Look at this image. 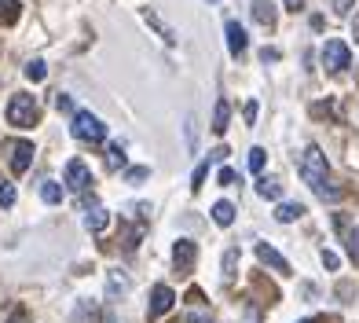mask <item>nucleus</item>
Wrapping results in <instances>:
<instances>
[{"mask_svg": "<svg viewBox=\"0 0 359 323\" xmlns=\"http://www.w3.org/2000/svg\"><path fill=\"white\" fill-rule=\"evenodd\" d=\"M301 176H304V184L316 191L319 199H337L341 191H337V184H330V166H326V154L316 147H304V154H301Z\"/></svg>", "mask_w": 359, "mask_h": 323, "instance_id": "1", "label": "nucleus"}, {"mask_svg": "<svg viewBox=\"0 0 359 323\" xmlns=\"http://www.w3.org/2000/svg\"><path fill=\"white\" fill-rule=\"evenodd\" d=\"M8 121L19 125V128H34L41 121V110L34 103V95H29V92H15L8 100Z\"/></svg>", "mask_w": 359, "mask_h": 323, "instance_id": "2", "label": "nucleus"}, {"mask_svg": "<svg viewBox=\"0 0 359 323\" xmlns=\"http://www.w3.org/2000/svg\"><path fill=\"white\" fill-rule=\"evenodd\" d=\"M70 128H74V136H77L81 143H103V140H107V125L95 118L92 110H77L74 121H70Z\"/></svg>", "mask_w": 359, "mask_h": 323, "instance_id": "3", "label": "nucleus"}, {"mask_svg": "<svg viewBox=\"0 0 359 323\" xmlns=\"http://www.w3.org/2000/svg\"><path fill=\"white\" fill-rule=\"evenodd\" d=\"M348 62H352V52H348L345 41H326L323 44V67L330 70V74L348 70Z\"/></svg>", "mask_w": 359, "mask_h": 323, "instance_id": "4", "label": "nucleus"}, {"mask_svg": "<svg viewBox=\"0 0 359 323\" xmlns=\"http://www.w3.org/2000/svg\"><path fill=\"white\" fill-rule=\"evenodd\" d=\"M92 184V173H88V166L81 158H70L67 162V187L70 191H85Z\"/></svg>", "mask_w": 359, "mask_h": 323, "instance_id": "5", "label": "nucleus"}, {"mask_svg": "<svg viewBox=\"0 0 359 323\" xmlns=\"http://www.w3.org/2000/svg\"><path fill=\"white\" fill-rule=\"evenodd\" d=\"M257 257H260V265H268V268H275L279 276H290V261L279 253V250H271L268 242H257Z\"/></svg>", "mask_w": 359, "mask_h": 323, "instance_id": "6", "label": "nucleus"}, {"mask_svg": "<svg viewBox=\"0 0 359 323\" xmlns=\"http://www.w3.org/2000/svg\"><path fill=\"white\" fill-rule=\"evenodd\" d=\"M176 305V294L165 286V283H158L154 286V294H151V319H158V316H165L169 309Z\"/></svg>", "mask_w": 359, "mask_h": 323, "instance_id": "7", "label": "nucleus"}, {"mask_svg": "<svg viewBox=\"0 0 359 323\" xmlns=\"http://www.w3.org/2000/svg\"><path fill=\"white\" fill-rule=\"evenodd\" d=\"M8 151H11V169H15V173H26V169H29V162H34V143L15 140Z\"/></svg>", "mask_w": 359, "mask_h": 323, "instance_id": "8", "label": "nucleus"}, {"mask_svg": "<svg viewBox=\"0 0 359 323\" xmlns=\"http://www.w3.org/2000/svg\"><path fill=\"white\" fill-rule=\"evenodd\" d=\"M194 253H198V250H194V242H191V239H180L176 246H172L176 268H180V272H191V268H194Z\"/></svg>", "mask_w": 359, "mask_h": 323, "instance_id": "9", "label": "nucleus"}, {"mask_svg": "<svg viewBox=\"0 0 359 323\" xmlns=\"http://www.w3.org/2000/svg\"><path fill=\"white\" fill-rule=\"evenodd\" d=\"M224 34H227V48H231V55H242V52H246V29H242L238 22H227Z\"/></svg>", "mask_w": 359, "mask_h": 323, "instance_id": "10", "label": "nucleus"}, {"mask_svg": "<svg viewBox=\"0 0 359 323\" xmlns=\"http://www.w3.org/2000/svg\"><path fill=\"white\" fill-rule=\"evenodd\" d=\"M253 19L260 26H275V4L271 0H253Z\"/></svg>", "mask_w": 359, "mask_h": 323, "instance_id": "11", "label": "nucleus"}, {"mask_svg": "<svg viewBox=\"0 0 359 323\" xmlns=\"http://www.w3.org/2000/svg\"><path fill=\"white\" fill-rule=\"evenodd\" d=\"M301 217H304V206H301V202H283L279 209H275V220H279V224L301 220Z\"/></svg>", "mask_w": 359, "mask_h": 323, "instance_id": "12", "label": "nucleus"}, {"mask_svg": "<svg viewBox=\"0 0 359 323\" xmlns=\"http://www.w3.org/2000/svg\"><path fill=\"white\" fill-rule=\"evenodd\" d=\"M107 220H110V213H107V209L92 206L88 213H85V228H88V232H103V228H107Z\"/></svg>", "mask_w": 359, "mask_h": 323, "instance_id": "13", "label": "nucleus"}, {"mask_svg": "<svg viewBox=\"0 0 359 323\" xmlns=\"http://www.w3.org/2000/svg\"><path fill=\"white\" fill-rule=\"evenodd\" d=\"M213 220L220 224V228H227V224H231V220H235V206L220 199V202L213 206Z\"/></svg>", "mask_w": 359, "mask_h": 323, "instance_id": "14", "label": "nucleus"}, {"mask_svg": "<svg viewBox=\"0 0 359 323\" xmlns=\"http://www.w3.org/2000/svg\"><path fill=\"white\" fill-rule=\"evenodd\" d=\"M227 118H231V107H227V100H220L217 110H213V128H217L220 136L227 133Z\"/></svg>", "mask_w": 359, "mask_h": 323, "instance_id": "15", "label": "nucleus"}, {"mask_svg": "<svg viewBox=\"0 0 359 323\" xmlns=\"http://www.w3.org/2000/svg\"><path fill=\"white\" fill-rule=\"evenodd\" d=\"M257 195H260V199H279V195H283V184H279V180H268V176H264V180L257 184Z\"/></svg>", "mask_w": 359, "mask_h": 323, "instance_id": "16", "label": "nucleus"}, {"mask_svg": "<svg viewBox=\"0 0 359 323\" xmlns=\"http://www.w3.org/2000/svg\"><path fill=\"white\" fill-rule=\"evenodd\" d=\"M128 286H133V283H128V276H125V272H118V268H114V272H110V298L125 294Z\"/></svg>", "mask_w": 359, "mask_h": 323, "instance_id": "17", "label": "nucleus"}, {"mask_svg": "<svg viewBox=\"0 0 359 323\" xmlns=\"http://www.w3.org/2000/svg\"><path fill=\"white\" fill-rule=\"evenodd\" d=\"M125 166V147L121 143H110L107 147V169H121Z\"/></svg>", "mask_w": 359, "mask_h": 323, "instance_id": "18", "label": "nucleus"}, {"mask_svg": "<svg viewBox=\"0 0 359 323\" xmlns=\"http://www.w3.org/2000/svg\"><path fill=\"white\" fill-rule=\"evenodd\" d=\"M41 199H44V202H52V206L62 202V187H59L55 180H44V184H41Z\"/></svg>", "mask_w": 359, "mask_h": 323, "instance_id": "19", "label": "nucleus"}, {"mask_svg": "<svg viewBox=\"0 0 359 323\" xmlns=\"http://www.w3.org/2000/svg\"><path fill=\"white\" fill-rule=\"evenodd\" d=\"M19 19V0H0V22H15Z\"/></svg>", "mask_w": 359, "mask_h": 323, "instance_id": "20", "label": "nucleus"}, {"mask_svg": "<svg viewBox=\"0 0 359 323\" xmlns=\"http://www.w3.org/2000/svg\"><path fill=\"white\" fill-rule=\"evenodd\" d=\"M147 176H151V169H147V166H133V169L125 173V180H128V184H143Z\"/></svg>", "mask_w": 359, "mask_h": 323, "instance_id": "21", "label": "nucleus"}, {"mask_svg": "<svg viewBox=\"0 0 359 323\" xmlns=\"http://www.w3.org/2000/svg\"><path fill=\"white\" fill-rule=\"evenodd\" d=\"M44 74H48V67H44L41 59H34V62L26 67V77H29V81H44Z\"/></svg>", "mask_w": 359, "mask_h": 323, "instance_id": "22", "label": "nucleus"}, {"mask_svg": "<svg viewBox=\"0 0 359 323\" xmlns=\"http://www.w3.org/2000/svg\"><path fill=\"white\" fill-rule=\"evenodd\" d=\"M0 206H15V187L0 176Z\"/></svg>", "mask_w": 359, "mask_h": 323, "instance_id": "23", "label": "nucleus"}, {"mask_svg": "<svg viewBox=\"0 0 359 323\" xmlns=\"http://www.w3.org/2000/svg\"><path fill=\"white\" fill-rule=\"evenodd\" d=\"M205 176H209V162H202V166H198V169H194V180H191V187H194V191H198V187L205 184Z\"/></svg>", "mask_w": 359, "mask_h": 323, "instance_id": "24", "label": "nucleus"}, {"mask_svg": "<svg viewBox=\"0 0 359 323\" xmlns=\"http://www.w3.org/2000/svg\"><path fill=\"white\" fill-rule=\"evenodd\" d=\"M250 169H253V173L264 169V151H260V147H253V151H250Z\"/></svg>", "mask_w": 359, "mask_h": 323, "instance_id": "25", "label": "nucleus"}, {"mask_svg": "<svg viewBox=\"0 0 359 323\" xmlns=\"http://www.w3.org/2000/svg\"><path fill=\"white\" fill-rule=\"evenodd\" d=\"M235 265H238V250H227V253H224V276H231Z\"/></svg>", "mask_w": 359, "mask_h": 323, "instance_id": "26", "label": "nucleus"}, {"mask_svg": "<svg viewBox=\"0 0 359 323\" xmlns=\"http://www.w3.org/2000/svg\"><path fill=\"white\" fill-rule=\"evenodd\" d=\"M217 184H224V187H231V184H238V176H235V169H220V173H217Z\"/></svg>", "mask_w": 359, "mask_h": 323, "instance_id": "27", "label": "nucleus"}, {"mask_svg": "<svg viewBox=\"0 0 359 323\" xmlns=\"http://www.w3.org/2000/svg\"><path fill=\"white\" fill-rule=\"evenodd\" d=\"M323 265L330 268V272H337V268H341V257H337L334 250H323Z\"/></svg>", "mask_w": 359, "mask_h": 323, "instance_id": "28", "label": "nucleus"}, {"mask_svg": "<svg viewBox=\"0 0 359 323\" xmlns=\"http://www.w3.org/2000/svg\"><path fill=\"white\" fill-rule=\"evenodd\" d=\"M184 125H187V147L194 151V147H198V133H194V118L187 114V121H184Z\"/></svg>", "mask_w": 359, "mask_h": 323, "instance_id": "29", "label": "nucleus"}, {"mask_svg": "<svg viewBox=\"0 0 359 323\" xmlns=\"http://www.w3.org/2000/svg\"><path fill=\"white\" fill-rule=\"evenodd\" d=\"M330 4H334V11H337V15H348L355 0H330Z\"/></svg>", "mask_w": 359, "mask_h": 323, "instance_id": "30", "label": "nucleus"}, {"mask_svg": "<svg viewBox=\"0 0 359 323\" xmlns=\"http://www.w3.org/2000/svg\"><path fill=\"white\" fill-rule=\"evenodd\" d=\"M348 253H352L355 261H359V228H355V232L348 235Z\"/></svg>", "mask_w": 359, "mask_h": 323, "instance_id": "31", "label": "nucleus"}, {"mask_svg": "<svg viewBox=\"0 0 359 323\" xmlns=\"http://www.w3.org/2000/svg\"><path fill=\"white\" fill-rule=\"evenodd\" d=\"M242 114H246V121L253 125V121H257V100H250V103H246V110H242Z\"/></svg>", "mask_w": 359, "mask_h": 323, "instance_id": "32", "label": "nucleus"}, {"mask_svg": "<svg viewBox=\"0 0 359 323\" xmlns=\"http://www.w3.org/2000/svg\"><path fill=\"white\" fill-rule=\"evenodd\" d=\"M55 107H59V110H74V100H70V95H59Z\"/></svg>", "mask_w": 359, "mask_h": 323, "instance_id": "33", "label": "nucleus"}, {"mask_svg": "<svg viewBox=\"0 0 359 323\" xmlns=\"http://www.w3.org/2000/svg\"><path fill=\"white\" fill-rule=\"evenodd\" d=\"M260 59H264V62H275V59H279V52H275V48H264V52H260Z\"/></svg>", "mask_w": 359, "mask_h": 323, "instance_id": "34", "label": "nucleus"}, {"mask_svg": "<svg viewBox=\"0 0 359 323\" xmlns=\"http://www.w3.org/2000/svg\"><path fill=\"white\" fill-rule=\"evenodd\" d=\"M283 4H286L290 11H301V8H304V0H283Z\"/></svg>", "mask_w": 359, "mask_h": 323, "instance_id": "35", "label": "nucleus"}, {"mask_svg": "<svg viewBox=\"0 0 359 323\" xmlns=\"http://www.w3.org/2000/svg\"><path fill=\"white\" fill-rule=\"evenodd\" d=\"M187 323H213V319H209V316H191Z\"/></svg>", "mask_w": 359, "mask_h": 323, "instance_id": "36", "label": "nucleus"}, {"mask_svg": "<svg viewBox=\"0 0 359 323\" xmlns=\"http://www.w3.org/2000/svg\"><path fill=\"white\" fill-rule=\"evenodd\" d=\"M352 34H355V41H359V19L352 22Z\"/></svg>", "mask_w": 359, "mask_h": 323, "instance_id": "37", "label": "nucleus"}, {"mask_svg": "<svg viewBox=\"0 0 359 323\" xmlns=\"http://www.w3.org/2000/svg\"><path fill=\"white\" fill-rule=\"evenodd\" d=\"M301 323H312V319H301Z\"/></svg>", "mask_w": 359, "mask_h": 323, "instance_id": "38", "label": "nucleus"}]
</instances>
